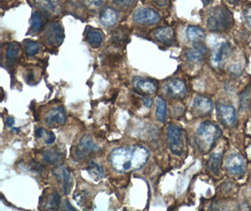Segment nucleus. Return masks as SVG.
<instances>
[{
  "label": "nucleus",
  "mask_w": 251,
  "mask_h": 211,
  "mask_svg": "<svg viewBox=\"0 0 251 211\" xmlns=\"http://www.w3.org/2000/svg\"><path fill=\"white\" fill-rule=\"evenodd\" d=\"M168 144L174 155H183L184 151V141L182 128L175 124H170L167 129Z\"/></svg>",
  "instance_id": "20e7f679"
},
{
  "label": "nucleus",
  "mask_w": 251,
  "mask_h": 211,
  "mask_svg": "<svg viewBox=\"0 0 251 211\" xmlns=\"http://www.w3.org/2000/svg\"><path fill=\"white\" fill-rule=\"evenodd\" d=\"M99 18H100V22L103 25L109 27V26H112L118 21L119 13L114 8L105 7L100 12Z\"/></svg>",
  "instance_id": "6ab92c4d"
},
{
  "label": "nucleus",
  "mask_w": 251,
  "mask_h": 211,
  "mask_svg": "<svg viewBox=\"0 0 251 211\" xmlns=\"http://www.w3.org/2000/svg\"><path fill=\"white\" fill-rule=\"evenodd\" d=\"M62 211H77L71 204H70V202L68 200L65 201V203H64V206H63V210Z\"/></svg>",
  "instance_id": "473e14b6"
},
{
  "label": "nucleus",
  "mask_w": 251,
  "mask_h": 211,
  "mask_svg": "<svg viewBox=\"0 0 251 211\" xmlns=\"http://www.w3.org/2000/svg\"><path fill=\"white\" fill-rule=\"evenodd\" d=\"M233 48L228 42H223L217 45L213 53L212 63L216 68H221L229 56L232 55Z\"/></svg>",
  "instance_id": "9b49d317"
},
{
  "label": "nucleus",
  "mask_w": 251,
  "mask_h": 211,
  "mask_svg": "<svg viewBox=\"0 0 251 211\" xmlns=\"http://www.w3.org/2000/svg\"><path fill=\"white\" fill-rule=\"evenodd\" d=\"M43 159L47 164L56 165L63 160V154L57 148H51L43 152Z\"/></svg>",
  "instance_id": "5701e85b"
},
{
  "label": "nucleus",
  "mask_w": 251,
  "mask_h": 211,
  "mask_svg": "<svg viewBox=\"0 0 251 211\" xmlns=\"http://www.w3.org/2000/svg\"><path fill=\"white\" fill-rule=\"evenodd\" d=\"M243 18L247 25L251 29V5L247 6L243 11Z\"/></svg>",
  "instance_id": "c756f323"
},
{
  "label": "nucleus",
  "mask_w": 251,
  "mask_h": 211,
  "mask_svg": "<svg viewBox=\"0 0 251 211\" xmlns=\"http://www.w3.org/2000/svg\"><path fill=\"white\" fill-rule=\"evenodd\" d=\"M60 207V196L57 191H52L45 201L46 211H57Z\"/></svg>",
  "instance_id": "b1692460"
},
{
  "label": "nucleus",
  "mask_w": 251,
  "mask_h": 211,
  "mask_svg": "<svg viewBox=\"0 0 251 211\" xmlns=\"http://www.w3.org/2000/svg\"><path fill=\"white\" fill-rule=\"evenodd\" d=\"M221 158L222 155L220 153H213L207 163L208 170L214 174L215 176L219 175L220 171V164H221Z\"/></svg>",
  "instance_id": "393cba45"
},
{
  "label": "nucleus",
  "mask_w": 251,
  "mask_h": 211,
  "mask_svg": "<svg viewBox=\"0 0 251 211\" xmlns=\"http://www.w3.org/2000/svg\"><path fill=\"white\" fill-rule=\"evenodd\" d=\"M12 131H13V132H17V131H18V130H17V129H16V128H13V129H12Z\"/></svg>",
  "instance_id": "4c0bfd02"
},
{
  "label": "nucleus",
  "mask_w": 251,
  "mask_h": 211,
  "mask_svg": "<svg viewBox=\"0 0 251 211\" xmlns=\"http://www.w3.org/2000/svg\"><path fill=\"white\" fill-rule=\"evenodd\" d=\"M99 147L93 142L92 138L89 135L83 136L72 151V155L75 160H83L87 157L92 155V153L96 152Z\"/></svg>",
  "instance_id": "423d86ee"
},
{
  "label": "nucleus",
  "mask_w": 251,
  "mask_h": 211,
  "mask_svg": "<svg viewBox=\"0 0 251 211\" xmlns=\"http://www.w3.org/2000/svg\"><path fill=\"white\" fill-rule=\"evenodd\" d=\"M85 40L92 48H98L103 44V32L100 29L88 26L85 31Z\"/></svg>",
  "instance_id": "a211bd4d"
},
{
  "label": "nucleus",
  "mask_w": 251,
  "mask_h": 211,
  "mask_svg": "<svg viewBox=\"0 0 251 211\" xmlns=\"http://www.w3.org/2000/svg\"><path fill=\"white\" fill-rule=\"evenodd\" d=\"M221 131L218 125L212 121L201 123L195 133V143L198 149L202 152H209L218 139L220 138Z\"/></svg>",
  "instance_id": "f03ea898"
},
{
  "label": "nucleus",
  "mask_w": 251,
  "mask_h": 211,
  "mask_svg": "<svg viewBox=\"0 0 251 211\" xmlns=\"http://www.w3.org/2000/svg\"><path fill=\"white\" fill-rule=\"evenodd\" d=\"M207 51H208L207 47L202 43L196 44L192 48H189L186 50L184 54L185 59L191 63L200 62L204 58V56L207 54Z\"/></svg>",
  "instance_id": "f3484780"
},
{
  "label": "nucleus",
  "mask_w": 251,
  "mask_h": 211,
  "mask_svg": "<svg viewBox=\"0 0 251 211\" xmlns=\"http://www.w3.org/2000/svg\"><path fill=\"white\" fill-rule=\"evenodd\" d=\"M217 117L224 126L232 127L237 120V113L235 108L227 103L218 102L217 104Z\"/></svg>",
  "instance_id": "1a4fd4ad"
},
{
  "label": "nucleus",
  "mask_w": 251,
  "mask_h": 211,
  "mask_svg": "<svg viewBox=\"0 0 251 211\" xmlns=\"http://www.w3.org/2000/svg\"><path fill=\"white\" fill-rule=\"evenodd\" d=\"M52 173L57 180L62 182L64 193L68 194L69 192L71 191L72 186H73L72 177H71V173H70L68 168H66L63 165H57V166L54 167Z\"/></svg>",
  "instance_id": "dca6fc26"
},
{
  "label": "nucleus",
  "mask_w": 251,
  "mask_h": 211,
  "mask_svg": "<svg viewBox=\"0 0 251 211\" xmlns=\"http://www.w3.org/2000/svg\"><path fill=\"white\" fill-rule=\"evenodd\" d=\"M150 151L142 145L118 147L109 155L111 165L120 173L138 170L148 162Z\"/></svg>",
  "instance_id": "f257e3e1"
},
{
  "label": "nucleus",
  "mask_w": 251,
  "mask_h": 211,
  "mask_svg": "<svg viewBox=\"0 0 251 211\" xmlns=\"http://www.w3.org/2000/svg\"><path fill=\"white\" fill-rule=\"evenodd\" d=\"M24 47L26 55L28 56H36L41 50V45L31 40H25L24 42Z\"/></svg>",
  "instance_id": "cd10ccee"
},
{
  "label": "nucleus",
  "mask_w": 251,
  "mask_h": 211,
  "mask_svg": "<svg viewBox=\"0 0 251 211\" xmlns=\"http://www.w3.org/2000/svg\"><path fill=\"white\" fill-rule=\"evenodd\" d=\"M133 21L137 24H155L161 21L159 13L151 8H139L133 13Z\"/></svg>",
  "instance_id": "6e6552de"
},
{
  "label": "nucleus",
  "mask_w": 251,
  "mask_h": 211,
  "mask_svg": "<svg viewBox=\"0 0 251 211\" xmlns=\"http://www.w3.org/2000/svg\"><path fill=\"white\" fill-rule=\"evenodd\" d=\"M153 38L156 42L164 45H173L175 41V32L172 26H160L153 30Z\"/></svg>",
  "instance_id": "2eb2a0df"
},
{
  "label": "nucleus",
  "mask_w": 251,
  "mask_h": 211,
  "mask_svg": "<svg viewBox=\"0 0 251 211\" xmlns=\"http://www.w3.org/2000/svg\"><path fill=\"white\" fill-rule=\"evenodd\" d=\"M56 137L55 134H53L52 132H47L46 133V144H51L54 143Z\"/></svg>",
  "instance_id": "2f4dec72"
},
{
  "label": "nucleus",
  "mask_w": 251,
  "mask_h": 211,
  "mask_svg": "<svg viewBox=\"0 0 251 211\" xmlns=\"http://www.w3.org/2000/svg\"><path fill=\"white\" fill-rule=\"evenodd\" d=\"M45 134H46V132L43 128H39V129L36 130V136L39 137V138L43 137V135Z\"/></svg>",
  "instance_id": "f704fd0d"
},
{
  "label": "nucleus",
  "mask_w": 251,
  "mask_h": 211,
  "mask_svg": "<svg viewBox=\"0 0 251 211\" xmlns=\"http://www.w3.org/2000/svg\"><path fill=\"white\" fill-rule=\"evenodd\" d=\"M234 23L233 15L227 8L217 6L209 12L206 20L207 28L212 32H224Z\"/></svg>",
  "instance_id": "7ed1b4c3"
},
{
  "label": "nucleus",
  "mask_w": 251,
  "mask_h": 211,
  "mask_svg": "<svg viewBox=\"0 0 251 211\" xmlns=\"http://www.w3.org/2000/svg\"><path fill=\"white\" fill-rule=\"evenodd\" d=\"M129 30L124 27L120 26L116 28L111 35V43L115 46H123L126 45L129 39Z\"/></svg>",
  "instance_id": "4be33fe9"
},
{
  "label": "nucleus",
  "mask_w": 251,
  "mask_h": 211,
  "mask_svg": "<svg viewBox=\"0 0 251 211\" xmlns=\"http://www.w3.org/2000/svg\"><path fill=\"white\" fill-rule=\"evenodd\" d=\"M115 4L116 5H118V6H120V7H130V6H133L136 2L135 1H126V0H124V1H120V0H116L114 1Z\"/></svg>",
  "instance_id": "7c9ffc66"
},
{
  "label": "nucleus",
  "mask_w": 251,
  "mask_h": 211,
  "mask_svg": "<svg viewBox=\"0 0 251 211\" xmlns=\"http://www.w3.org/2000/svg\"><path fill=\"white\" fill-rule=\"evenodd\" d=\"M132 85L137 93H140L141 95H153L157 90L156 82L149 78L134 76L132 79Z\"/></svg>",
  "instance_id": "f8f14e48"
},
{
  "label": "nucleus",
  "mask_w": 251,
  "mask_h": 211,
  "mask_svg": "<svg viewBox=\"0 0 251 211\" xmlns=\"http://www.w3.org/2000/svg\"><path fill=\"white\" fill-rule=\"evenodd\" d=\"M185 36L186 39L196 44H201L205 39V32L204 30L197 25H188L185 30Z\"/></svg>",
  "instance_id": "aec40b11"
},
{
  "label": "nucleus",
  "mask_w": 251,
  "mask_h": 211,
  "mask_svg": "<svg viewBox=\"0 0 251 211\" xmlns=\"http://www.w3.org/2000/svg\"><path fill=\"white\" fill-rule=\"evenodd\" d=\"M65 122H66V113L64 108L61 106L52 109L46 115V125L50 128H57L59 126L64 125Z\"/></svg>",
  "instance_id": "4468645a"
},
{
  "label": "nucleus",
  "mask_w": 251,
  "mask_h": 211,
  "mask_svg": "<svg viewBox=\"0 0 251 211\" xmlns=\"http://www.w3.org/2000/svg\"><path fill=\"white\" fill-rule=\"evenodd\" d=\"M142 101H143L144 106L147 107V108L151 107V104H152V100L150 99V98H147V97H142Z\"/></svg>",
  "instance_id": "72a5a7b5"
},
{
  "label": "nucleus",
  "mask_w": 251,
  "mask_h": 211,
  "mask_svg": "<svg viewBox=\"0 0 251 211\" xmlns=\"http://www.w3.org/2000/svg\"><path fill=\"white\" fill-rule=\"evenodd\" d=\"M13 123H14L13 117H8L7 119H6V125H7L8 127H12V125H13Z\"/></svg>",
  "instance_id": "c9c22d12"
},
{
  "label": "nucleus",
  "mask_w": 251,
  "mask_h": 211,
  "mask_svg": "<svg viewBox=\"0 0 251 211\" xmlns=\"http://www.w3.org/2000/svg\"><path fill=\"white\" fill-rule=\"evenodd\" d=\"M44 40L46 45L50 47H58L62 44L64 39L63 27L59 22H52L47 24Z\"/></svg>",
  "instance_id": "39448f33"
},
{
  "label": "nucleus",
  "mask_w": 251,
  "mask_h": 211,
  "mask_svg": "<svg viewBox=\"0 0 251 211\" xmlns=\"http://www.w3.org/2000/svg\"><path fill=\"white\" fill-rule=\"evenodd\" d=\"M213 101L209 98L203 96H197L195 97L192 102L191 110L196 117H205L213 111Z\"/></svg>",
  "instance_id": "ddd939ff"
},
{
  "label": "nucleus",
  "mask_w": 251,
  "mask_h": 211,
  "mask_svg": "<svg viewBox=\"0 0 251 211\" xmlns=\"http://www.w3.org/2000/svg\"><path fill=\"white\" fill-rule=\"evenodd\" d=\"M87 169H88V172L92 175L93 178H98V179L103 178V168L100 166L98 164H96V163H94V162H91Z\"/></svg>",
  "instance_id": "c85d7f7f"
},
{
  "label": "nucleus",
  "mask_w": 251,
  "mask_h": 211,
  "mask_svg": "<svg viewBox=\"0 0 251 211\" xmlns=\"http://www.w3.org/2000/svg\"><path fill=\"white\" fill-rule=\"evenodd\" d=\"M48 16L46 15L42 11H34L31 15V20H30V29L33 33H38L40 32L45 24H46V19Z\"/></svg>",
  "instance_id": "412c9836"
},
{
  "label": "nucleus",
  "mask_w": 251,
  "mask_h": 211,
  "mask_svg": "<svg viewBox=\"0 0 251 211\" xmlns=\"http://www.w3.org/2000/svg\"><path fill=\"white\" fill-rule=\"evenodd\" d=\"M155 116L158 121L161 123L165 122L167 117V103L163 98L158 97L156 100V110H155Z\"/></svg>",
  "instance_id": "a878e982"
},
{
  "label": "nucleus",
  "mask_w": 251,
  "mask_h": 211,
  "mask_svg": "<svg viewBox=\"0 0 251 211\" xmlns=\"http://www.w3.org/2000/svg\"><path fill=\"white\" fill-rule=\"evenodd\" d=\"M20 45L17 43H12L8 45L7 50H6V58L9 62H12L14 60H16L18 58V56H20Z\"/></svg>",
  "instance_id": "bb28decb"
},
{
  "label": "nucleus",
  "mask_w": 251,
  "mask_h": 211,
  "mask_svg": "<svg viewBox=\"0 0 251 211\" xmlns=\"http://www.w3.org/2000/svg\"><path fill=\"white\" fill-rule=\"evenodd\" d=\"M163 91L170 98L181 99L186 95L187 89L183 80L178 78H172L164 84Z\"/></svg>",
  "instance_id": "0eeeda50"
},
{
  "label": "nucleus",
  "mask_w": 251,
  "mask_h": 211,
  "mask_svg": "<svg viewBox=\"0 0 251 211\" xmlns=\"http://www.w3.org/2000/svg\"><path fill=\"white\" fill-rule=\"evenodd\" d=\"M154 3H155L157 6H160V7H162V6H166V5L168 4V2H166V1H163V2H159V1H154Z\"/></svg>",
  "instance_id": "e433bc0d"
},
{
  "label": "nucleus",
  "mask_w": 251,
  "mask_h": 211,
  "mask_svg": "<svg viewBox=\"0 0 251 211\" xmlns=\"http://www.w3.org/2000/svg\"><path fill=\"white\" fill-rule=\"evenodd\" d=\"M225 169L231 176H242L246 171V163L239 153H230L225 160Z\"/></svg>",
  "instance_id": "9d476101"
}]
</instances>
